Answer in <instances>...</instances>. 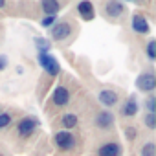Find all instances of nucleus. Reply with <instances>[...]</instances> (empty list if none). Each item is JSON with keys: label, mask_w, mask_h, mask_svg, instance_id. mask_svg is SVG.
Instances as JSON below:
<instances>
[{"label": "nucleus", "mask_w": 156, "mask_h": 156, "mask_svg": "<svg viewBox=\"0 0 156 156\" xmlns=\"http://www.w3.org/2000/svg\"><path fill=\"white\" fill-rule=\"evenodd\" d=\"M51 141L62 156H79L85 149L83 138L75 130H57Z\"/></svg>", "instance_id": "obj_1"}, {"label": "nucleus", "mask_w": 156, "mask_h": 156, "mask_svg": "<svg viewBox=\"0 0 156 156\" xmlns=\"http://www.w3.org/2000/svg\"><path fill=\"white\" fill-rule=\"evenodd\" d=\"M77 35H79V22L73 17H64V19L57 20L50 30L51 41L59 46H70Z\"/></svg>", "instance_id": "obj_2"}, {"label": "nucleus", "mask_w": 156, "mask_h": 156, "mask_svg": "<svg viewBox=\"0 0 156 156\" xmlns=\"http://www.w3.org/2000/svg\"><path fill=\"white\" fill-rule=\"evenodd\" d=\"M73 103V83H68V77H64V81L53 90L51 98H50V105H48V114L53 116L64 112V108H68Z\"/></svg>", "instance_id": "obj_3"}, {"label": "nucleus", "mask_w": 156, "mask_h": 156, "mask_svg": "<svg viewBox=\"0 0 156 156\" xmlns=\"http://www.w3.org/2000/svg\"><path fill=\"white\" fill-rule=\"evenodd\" d=\"M114 114L110 110H96L90 119V127L94 134H98L99 141L110 140V134H114Z\"/></svg>", "instance_id": "obj_4"}, {"label": "nucleus", "mask_w": 156, "mask_h": 156, "mask_svg": "<svg viewBox=\"0 0 156 156\" xmlns=\"http://www.w3.org/2000/svg\"><path fill=\"white\" fill-rule=\"evenodd\" d=\"M39 127H41V123H39V118H35V116H22L15 125H13V138L15 140H19V141H28V140H31L37 132H39Z\"/></svg>", "instance_id": "obj_5"}, {"label": "nucleus", "mask_w": 156, "mask_h": 156, "mask_svg": "<svg viewBox=\"0 0 156 156\" xmlns=\"http://www.w3.org/2000/svg\"><path fill=\"white\" fill-rule=\"evenodd\" d=\"M99 13L105 20L114 22V24H121L127 17V6L123 2H116V0H110V2H101L99 4Z\"/></svg>", "instance_id": "obj_6"}, {"label": "nucleus", "mask_w": 156, "mask_h": 156, "mask_svg": "<svg viewBox=\"0 0 156 156\" xmlns=\"http://www.w3.org/2000/svg\"><path fill=\"white\" fill-rule=\"evenodd\" d=\"M79 123H81V118L75 110H64L53 119V125L59 127L61 130H75L79 127Z\"/></svg>", "instance_id": "obj_7"}, {"label": "nucleus", "mask_w": 156, "mask_h": 156, "mask_svg": "<svg viewBox=\"0 0 156 156\" xmlns=\"http://www.w3.org/2000/svg\"><path fill=\"white\" fill-rule=\"evenodd\" d=\"M121 98H123V92L116 87L112 88H103L98 92V101L103 105V107H118L121 103Z\"/></svg>", "instance_id": "obj_8"}, {"label": "nucleus", "mask_w": 156, "mask_h": 156, "mask_svg": "<svg viewBox=\"0 0 156 156\" xmlns=\"http://www.w3.org/2000/svg\"><path fill=\"white\" fill-rule=\"evenodd\" d=\"M94 156H123V147L116 138L103 140V143L94 151Z\"/></svg>", "instance_id": "obj_9"}, {"label": "nucleus", "mask_w": 156, "mask_h": 156, "mask_svg": "<svg viewBox=\"0 0 156 156\" xmlns=\"http://www.w3.org/2000/svg\"><path fill=\"white\" fill-rule=\"evenodd\" d=\"M37 59H39V64L44 68V73H46V75L57 77V75L61 73V66H59L57 59H53V55H50L48 51H39Z\"/></svg>", "instance_id": "obj_10"}, {"label": "nucleus", "mask_w": 156, "mask_h": 156, "mask_svg": "<svg viewBox=\"0 0 156 156\" xmlns=\"http://www.w3.org/2000/svg\"><path fill=\"white\" fill-rule=\"evenodd\" d=\"M136 88L141 90V92H147V94H152L156 90V75H154L152 70H145L138 75Z\"/></svg>", "instance_id": "obj_11"}, {"label": "nucleus", "mask_w": 156, "mask_h": 156, "mask_svg": "<svg viewBox=\"0 0 156 156\" xmlns=\"http://www.w3.org/2000/svg\"><path fill=\"white\" fill-rule=\"evenodd\" d=\"M138 112H140V105H138L136 96L125 98V101H123L121 107H119V116H121L123 119H132V118H136Z\"/></svg>", "instance_id": "obj_12"}, {"label": "nucleus", "mask_w": 156, "mask_h": 156, "mask_svg": "<svg viewBox=\"0 0 156 156\" xmlns=\"http://www.w3.org/2000/svg\"><path fill=\"white\" fill-rule=\"evenodd\" d=\"M149 20L145 19V15L143 13H134L132 15V30L138 33V35H145V33H149Z\"/></svg>", "instance_id": "obj_13"}, {"label": "nucleus", "mask_w": 156, "mask_h": 156, "mask_svg": "<svg viewBox=\"0 0 156 156\" xmlns=\"http://www.w3.org/2000/svg\"><path fill=\"white\" fill-rule=\"evenodd\" d=\"M77 13L81 15V19H83L85 22L94 20V17H96L94 4H92V2H79V4H77Z\"/></svg>", "instance_id": "obj_14"}, {"label": "nucleus", "mask_w": 156, "mask_h": 156, "mask_svg": "<svg viewBox=\"0 0 156 156\" xmlns=\"http://www.w3.org/2000/svg\"><path fill=\"white\" fill-rule=\"evenodd\" d=\"M39 8L48 15V17H55V13L62 8L61 2H51V0H42V2L39 4Z\"/></svg>", "instance_id": "obj_15"}, {"label": "nucleus", "mask_w": 156, "mask_h": 156, "mask_svg": "<svg viewBox=\"0 0 156 156\" xmlns=\"http://www.w3.org/2000/svg\"><path fill=\"white\" fill-rule=\"evenodd\" d=\"M15 112L13 110H6V112H0V132L2 130H8L11 125H13V119H15Z\"/></svg>", "instance_id": "obj_16"}, {"label": "nucleus", "mask_w": 156, "mask_h": 156, "mask_svg": "<svg viewBox=\"0 0 156 156\" xmlns=\"http://www.w3.org/2000/svg\"><path fill=\"white\" fill-rule=\"evenodd\" d=\"M138 154L140 156H156V143H154V140L152 138L145 140V143L140 147V152Z\"/></svg>", "instance_id": "obj_17"}, {"label": "nucleus", "mask_w": 156, "mask_h": 156, "mask_svg": "<svg viewBox=\"0 0 156 156\" xmlns=\"http://www.w3.org/2000/svg\"><path fill=\"white\" fill-rule=\"evenodd\" d=\"M143 123H145L147 130H154L156 129V114H145L143 116Z\"/></svg>", "instance_id": "obj_18"}, {"label": "nucleus", "mask_w": 156, "mask_h": 156, "mask_svg": "<svg viewBox=\"0 0 156 156\" xmlns=\"http://www.w3.org/2000/svg\"><path fill=\"white\" fill-rule=\"evenodd\" d=\"M147 57H149L151 61L156 59V41H154V39H151V41L147 42Z\"/></svg>", "instance_id": "obj_19"}, {"label": "nucleus", "mask_w": 156, "mask_h": 156, "mask_svg": "<svg viewBox=\"0 0 156 156\" xmlns=\"http://www.w3.org/2000/svg\"><path fill=\"white\" fill-rule=\"evenodd\" d=\"M136 134H138V130H136L134 125H127V127H125V136H127L129 141H134V140H136Z\"/></svg>", "instance_id": "obj_20"}, {"label": "nucleus", "mask_w": 156, "mask_h": 156, "mask_svg": "<svg viewBox=\"0 0 156 156\" xmlns=\"http://www.w3.org/2000/svg\"><path fill=\"white\" fill-rule=\"evenodd\" d=\"M147 114H154V96L152 94L147 98Z\"/></svg>", "instance_id": "obj_21"}, {"label": "nucleus", "mask_w": 156, "mask_h": 156, "mask_svg": "<svg viewBox=\"0 0 156 156\" xmlns=\"http://www.w3.org/2000/svg\"><path fill=\"white\" fill-rule=\"evenodd\" d=\"M55 22H57L55 17H46V19H42V26H44V28H50V26L55 24Z\"/></svg>", "instance_id": "obj_22"}, {"label": "nucleus", "mask_w": 156, "mask_h": 156, "mask_svg": "<svg viewBox=\"0 0 156 156\" xmlns=\"http://www.w3.org/2000/svg\"><path fill=\"white\" fill-rule=\"evenodd\" d=\"M8 66V59H6V55H0V70H4Z\"/></svg>", "instance_id": "obj_23"}, {"label": "nucleus", "mask_w": 156, "mask_h": 156, "mask_svg": "<svg viewBox=\"0 0 156 156\" xmlns=\"http://www.w3.org/2000/svg\"><path fill=\"white\" fill-rule=\"evenodd\" d=\"M0 156H4V154H2V152H0Z\"/></svg>", "instance_id": "obj_24"}]
</instances>
